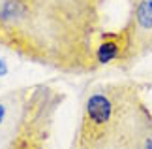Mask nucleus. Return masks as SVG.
I'll list each match as a JSON object with an SVG mask.
<instances>
[{
    "mask_svg": "<svg viewBox=\"0 0 152 149\" xmlns=\"http://www.w3.org/2000/svg\"><path fill=\"white\" fill-rule=\"evenodd\" d=\"M62 98L64 96L60 93L47 85L30 87L25 117L10 149H45L53 127V117Z\"/></svg>",
    "mask_w": 152,
    "mask_h": 149,
    "instance_id": "obj_3",
    "label": "nucleus"
},
{
    "mask_svg": "<svg viewBox=\"0 0 152 149\" xmlns=\"http://www.w3.org/2000/svg\"><path fill=\"white\" fill-rule=\"evenodd\" d=\"M30 89H19L0 96V149H10L23 123Z\"/></svg>",
    "mask_w": 152,
    "mask_h": 149,
    "instance_id": "obj_5",
    "label": "nucleus"
},
{
    "mask_svg": "<svg viewBox=\"0 0 152 149\" xmlns=\"http://www.w3.org/2000/svg\"><path fill=\"white\" fill-rule=\"evenodd\" d=\"M8 62H6V59L4 57H0V77H4L6 74H8Z\"/></svg>",
    "mask_w": 152,
    "mask_h": 149,
    "instance_id": "obj_7",
    "label": "nucleus"
},
{
    "mask_svg": "<svg viewBox=\"0 0 152 149\" xmlns=\"http://www.w3.org/2000/svg\"><path fill=\"white\" fill-rule=\"evenodd\" d=\"M98 0H0V45L66 74L98 68Z\"/></svg>",
    "mask_w": 152,
    "mask_h": 149,
    "instance_id": "obj_1",
    "label": "nucleus"
},
{
    "mask_svg": "<svg viewBox=\"0 0 152 149\" xmlns=\"http://www.w3.org/2000/svg\"><path fill=\"white\" fill-rule=\"evenodd\" d=\"M69 149H152V111L135 83L90 87Z\"/></svg>",
    "mask_w": 152,
    "mask_h": 149,
    "instance_id": "obj_2",
    "label": "nucleus"
},
{
    "mask_svg": "<svg viewBox=\"0 0 152 149\" xmlns=\"http://www.w3.org/2000/svg\"><path fill=\"white\" fill-rule=\"evenodd\" d=\"M135 59L152 51V0H132V15L126 23Z\"/></svg>",
    "mask_w": 152,
    "mask_h": 149,
    "instance_id": "obj_6",
    "label": "nucleus"
},
{
    "mask_svg": "<svg viewBox=\"0 0 152 149\" xmlns=\"http://www.w3.org/2000/svg\"><path fill=\"white\" fill-rule=\"evenodd\" d=\"M96 66H118L128 68L137 61L128 27L116 32H102L94 47Z\"/></svg>",
    "mask_w": 152,
    "mask_h": 149,
    "instance_id": "obj_4",
    "label": "nucleus"
}]
</instances>
